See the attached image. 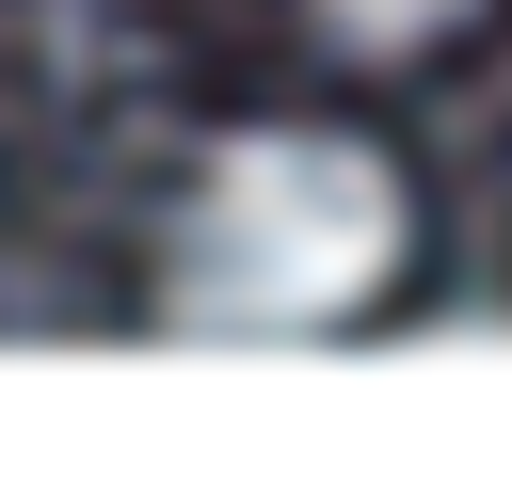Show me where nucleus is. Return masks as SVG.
I'll return each instance as SVG.
<instances>
[{"instance_id": "2", "label": "nucleus", "mask_w": 512, "mask_h": 496, "mask_svg": "<svg viewBox=\"0 0 512 496\" xmlns=\"http://www.w3.org/2000/svg\"><path fill=\"white\" fill-rule=\"evenodd\" d=\"M480 16H496V0H304V32H320L336 64H368V80H400V64H448Z\"/></svg>"}, {"instance_id": "1", "label": "nucleus", "mask_w": 512, "mask_h": 496, "mask_svg": "<svg viewBox=\"0 0 512 496\" xmlns=\"http://www.w3.org/2000/svg\"><path fill=\"white\" fill-rule=\"evenodd\" d=\"M400 272H416V176L320 112L224 128L160 208V320L176 336L304 352V336H352Z\"/></svg>"}]
</instances>
